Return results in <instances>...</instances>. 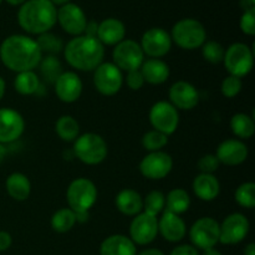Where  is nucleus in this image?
<instances>
[{
	"label": "nucleus",
	"mask_w": 255,
	"mask_h": 255,
	"mask_svg": "<svg viewBox=\"0 0 255 255\" xmlns=\"http://www.w3.org/2000/svg\"><path fill=\"white\" fill-rule=\"evenodd\" d=\"M42 52L36 40L27 35L14 34L5 37L0 45V60L16 74L34 71L42 59Z\"/></svg>",
	"instance_id": "nucleus-1"
},
{
	"label": "nucleus",
	"mask_w": 255,
	"mask_h": 255,
	"mask_svg": "<svg viewBox=\"0 0 255 255\" xmlns=\"http://www.w3.org/2000/svg\"><path fill=\"white\" fill-rule=\"evenodd\" d=\"M64 56L67 64L79 71H94L105 59V46L97 37L80 35L64 46Z\"/></svg>",
	"instance_id": "nucleus-2"
},
{
	"label": "nucleus",
	"mask_w": 255,
	"mask_h": 255,
	"mask_svg": "<svg viewBox=\"0 0 255 255\" xmlns=\"http://www.w3.org/2000/svg\"><path fill=\"white\" fill-rule=\"evenodd\" d=\"M17 22L25 32L41 35L57 22V9L50 0H26L17 11Z\"/></svg>",
	"instance_id": "nucleus-3"
},
{
	"label": "nucleus",
	"mask_w": 255,
	"mask_h": 255,
	"mask_svg": "<svg viewBox=\"0 0 255 255\" xmlns=\"http://www.w3.org/2000/svg\"><path fill=\"white\" fill-rule=\"evenodd\" d=\"M74 153L82 163L96 166L106 159L109 147L104 137L94 132H87L80 134L74 141Z\"/></svg>",
	"instance_id": "nucleus-4"
},
{
	"label": "nucleus",
	"mask_w": 255,
	"mask_h": 255,
	"mask_svg": "<svg viewBox=\"0 0 255 255\" xmlns=\"http://www.w3.org/2000/svg\"><path fill=\"white\" fill-rule=\"evenodd\" d=\"M172 42L183 50H196L207 41V31L201 21L192 17L182 19L173 25Z\"/></svg>",
	"instance_id": "nucleus-5"
},
{
	"label": "nucleus",
	"mask_w": 255,
	"mask_h": 255,
	"mask_svg": "<svg viewBox=\"0 0 255 255\" xmlns=\"http://www.w3.org/2000/svg\"><path fill=\"white\" fill-rule=\"evenodd\" d=\"M96 184L89 178L80 177L74 179L66 189V201L69 208L76 212H90L97 201Z\"/></svg>",
	"instance_id": "nucleus-6"
},
{
	"label": "nucleus",
	"mask_w": 255,
	"mask_h": 255,
	"mask_svg": "<svg viewBox=\"0 0 255 255\" xmlns=\"http://www.w3.org/2000/svg\"><path fill=\"white\" fill-rule=\"evenodd\" d=\"M223 64L229 75L243 79L253 70V49L244 42H234L224 52Z\"/></svg>",
	"instance_id": "nucleus-7"
},
{
	"label": "nucleus",
	"mask_w": 255,
	"mask_h": 255,
	"mask_svg": "<svg viewBox=\"0 0 255 255\" xmlns=\"http://www.w3.org/2000/svg\"><path fill=\"white\" fill-rule=\"evenodd\" d=\"M189 239L194 248L207 251L219 243V223L212 217H202L192 224Z\"/></svg>",
	"instance_id": "nucleus-8"
},
{
	"label": "nucleus",
	"mask_w": 255,
	"mask_h": 255,
	"mask_svg": "<svg viewBox=\"0 0 255 255\" xmlns=\"http://www.w3.org/2000/svg\"><path fill=\"white\" fill-rule=\"evenodd\" d=\"M149 124L156 131L171 136L179 125V112L169 101H157L148 114Z\"/></svg>",
	"instance_id": "nucleus-9"
},
{
	"label": "nucleus",
	"mask_w": 255,
	"mask_h": 255,
	"mask_svg": "<svg viewBox=\"0 0 255 255\" xmlns=\"http://www.w3.org/2000/svg\"><path fill=\"white\" fill-rule=\"evenodd\" d=\"M144 61V54L142 51L139 42L131 39L122 40L114 47L112 51V62L122 72L138 70Z\"/></svg>",
	"instance_id": "nucleus-10"
},
{
	"label": "nucleus",
	"mask_w": 255,
	"mask_h": 255,
	"mask_svg": "<svg viewBox=\"0 0 255 255\" xmlns=\"http://www.w3.org/2000/svg\"><path fill=\"white\" fill-rule=\"evenodd\" d=\"M94 85L104 96H115L124 85V74L114 62H102L94 70Z\"/></svg>",
	"instance_id": "nucleus-11"
},
{
	"label": "nucleus",
	"mask_w": 255,
	"mask_h": 255,
	"mask_svg": "<svg viewBox=\"0 0 255 255\" xmlns=\"http://www.w3.org/2000/svg\"><path fill=\"white\" fill-rule=\"evenodd\" d=\"M251 229L248 218L242 213H232L219 223V243L236 246L247 238Z\"/></svg>",
	"instance_id": "nucleus-12"
},
{
	"label": "nucleus",
	"mask_w": 255,
	"mask_h": 255,
	"mask_svg": "<svg viewBox=\"0 0 255 255\" xmlns=\"http://www.w3.org/2000/svg\"><path fill=\"white\" fill-rule=\"evenodd\" d=\"M138 168L144 178L159 181L171 173L173 168V158L164 151L149 152L141 159Z\"/></svg>",
	"instance_id": "nucleus-13"
},
{
	"label": "nucleus",
	"mask_w": 255,
	"mask_h": 255,
	"mask_svg": "<svg viewBox=\"0 0 255 255\" xmlns=\"http://www.w3.org/2000/svg\"><path fill=\"white\" fill-rule=\"evenodd\" d=\"M172 44L173 42L168 31L162 27H151L143 32L139 46L144 56H148L149 59H161L171 51Z\"/></svg>",
	"instance_id": "nucleus-14"
},
{
	"label": "nucleus",
	"mask_w": 255,
	"mask_h": 255,
	"mask_svg": "<svg viewBox=\"0 0 255 255\" xmlns=\"http://www.w3.org/2000/svg\"><path fill=\"white\" fill-rule=\"evenodd\" d=\"M158 236V218L156 216L141 213L133 217L129 224V239L136 246H148Z\"/></svg>",
	"instance_id": "nucleus-15"
},
{
	"label": "nucleus",
	"mask_w": 255,
	"mask_h": 255,
	"mask_svg": "<svg viewBox=\"0 0 255 255\" xmlns=\"http://www.w3.org/2000/svg\"><path fill=\"white\" fill-rule=\"evenodd\" d=\"M57 22L65 32L75 37L84 35L87 25V17L79 5L69 2L57 9Z\"/></svg>",
	"instance_id": "nucleus-16"
},
{
	"label": "nucleus",
	"mask_w": 255,
	"mask_h": 255,
	"mask_svg": "<svg viewBox=\"0 0 255 255\" xmlns=\"http://www.w3.org/2000/svg\"><path fill=\"white\" fill-rule=\"evenodd\" d=\"M25 131V121L16 110L0 109V143L9 144L17 141Z\"/></svg>",
	"instance_id": "nucleus-17"
},
{
	"label": "nucleus",
	"mask_w": 255,
	"mask_h": 255,
	"mask_svg": "<svg viewBox=\"0 0 255 255\" xmlns=\"http://www.w3.org/2000/svg\"><path fill=\"white\" fill-rule=\"evenodd\" d=\"M168 97L169 102L177 110H183V111H191L196 109L199 102V92L197 87L184 80L176 81L169 87Z\"/></svg>",
	"instance_id": "nucleus-18"
},
{
	"label": "nucleus",
	"mask_w": 255,
	"mask_h": 255,
	"mask_svg": "<svg viewBox=\"0 0 255 255\" xmlns=\"http://www.w3.org/2000/svg\"><path fill=\"white\" fill-rule=\"evenodd\" d=\"M248 146L238 138L224 139L223 142L219 143L216 151V157L218 158L219 163L229 167L244 163L248 158Z\"/></svg>",
	"instance_id": "nucleus-19"
},
{
	"label": "nucleus",
	"mask_w": 255,
	"mask_h": 255,
	"mask_svg": "<svg viewBox=\"0 0 255 255\" xmlns=\"http://www.w3.org/2000/svg\"><path fill=\"white\" fill-rule=\"evenodd\" d=\"M57 99L65 104H74L82 95V81L74 71H64L54 84Z\"/></svg>",
	"instance_id": "nucleus-20"
},
{
	"label": "nucleus",
	"mask_w": 255,
	"mask_h": 255,
	"mask_svg": "<svg viewBox=\"0 0 255 255\" xmlns=\"http://www.w3.org/2000/svg\"><path fill=\"white\" fill-rule=\"evenodd\" d=\"M158 234L169 243H178L183 241L187 234V224L181 216L164 209L158 218Z\"/></svg>",
	"instance_id": "nucleus-21"
},
{
	"label": "nucleus",
	"mask_w": 255,
	"mask_h": 255,
	"mask_svg": "<svg viewBox=\"0 0 255 255\" xmlns=\"http://www.w3.org/2000/svg\"><path fill=\"white\" fill-rule=\"evenodd\" d=\"M125 36L126 26L116 17H107L97 25L96 37L104 46H116L122 40H125Z\"/></svg>",
	"instance_id": "nucleus-22"
},
{
	"label": "nucleus",
	"mask_w": 255,
	"mask_h": 255,
	"mask_svg": "<svg viewBox=\"0 0 255 255\" xmlns=\"http://www.w3.org/2000/svg\"><path fill=\"white\" fill-rule=\"evenodd\" d=\"M192 189L198 199L212 202L218 198L221 193V183L214 174L199 173L192 183Z\"/></svg>",
	"instance_id": "nucleus-23"
},
{
	"label": "nucleus",
	"mask_w": 255,
	"mask_h": 255,
	"mask_svg": "<svg viewBox=\"0 0 255 255\" xmlns=\"http://www.w3.org/2000/svg\"><path fill=\"white\" fill-rule=\"evenodd\" d=\"M115 204L120 213L127 217H134L143 211V197L132 188H125L117 193Z\"/></svg>",
	"instance_id": "nucleus-24"
},
{
	"label": "nucleus",
	"mask_w": 255,
	"mask_h": 255,
	"mask_svg": "<svg viewBox=\"0 0 255 255\" xmlns=\"http://www.w3.org/2000/svg\"><path fill=\"white\" fill-rule=\"evenodd\" d=\"M144 82L149 85H162L169 79L171 70L168 64L162 59H144L139 67Z\"/></svg>",
	"instance_id": "nucleus-25"
},
{
	"label": "nucleus",
	"mask_w": 255,
	"mask_h": 255,
	"mask_svg": "<svg viewBox=\"0 0 255 255\" xmlns=\"http://www.w3.org/2000/svg\"><path fill=\"white\" fill-rule=\"evenodd\" d=\"M100 255H137L136 244L124 234H112L100 246Z\"/></svg>",
	"instance_id": "nucleus-26"
},
{
	"label": "nucleus",
	"mask_w": 255,
	"mask_h": 255,
	"mask_svg": "<svg viewBox=\"0 0 255 255\" xmlns=\"http://www.w3.org/2000/svg\"><path fill=\"white\" fill-rule=\"evenodd\" d=\"M5 189L14 201L24 202L31 193V182L26 174L21 172H14L9 174L5 181Z\"/></svg>",
	"instance_id": "nucleus-27"
},
{
	"label": "nucleus",
	"mask_w": 255,
	"mask_h": 255,
	"mask_svg": "<svg viewBox=\"0 0 255 255\" xmlns=\"http://www.w3.org/2000/svg\"><path fill=\"white\" fill-rule=\"evenodd\" d=\"M40 87H41V81H40L39 75L35 71L19 72L15 76L14 89L17 94L22 96H31V95L37 94Z\"/></svg>",
	"instance_id": "nucleus-28"
},
{
	"label": "nucleus",
	"mask_w": 255,
	"mask_h": 255,
	"mask_svg": "<svg viewBox=\"0 0 255 255\" xmlns=\"http://www.w3.org/2000/svg\"><path fill=\"white\" fill-rule=\"evenodd\" d=\"M189 207H191V197L188 192L184 191L183 188H173L166 196L164 209L172 213L181 216L188 211Z\"/></svg>",
	"instance_id": "nucleus-29"
},
{
	"label": "nucleus",
	"mask_w": 255,
	"mask_h": 255,
	"mask_svg": "<svg viewBox=\"0 0 255 255\" xmlns=\"http://www.w3.org/2000/svg\"><path fill=\"white\" fill-rule=\"evenodd\" d=\"M231 129L238 139H249L255 133L254 117L248 114H236L231 119Z\"/></svg>",
	"instance_id": "nucleus-30"
},
{
	"label": "nucleus",
	"mask_w": 255,
	"mask_h": 255,
	"mask_svg": "<svg viewBox=\"0 0 255 255\" xmlns=\"http://www.w3.org/2000/svg\"><path fill=\"white\" fill-rule=\"evenodd\" d=\"M55 132L65 142H74L80 136V125L75 117L62 115L55 122Z\"/></svg>",
	"instance_id": "nucleus-31"
},
{
	"label": "nucleus",
	"mask_w": 255,
	"mask_h": 255,
	"mask_svg": "<svg viewBox=\"0 0 255 255\" xmlns=\"http://www.w3.org/2000/svg\"><path fill=\"white\" fill-rule=\"evenodd\" d=\"M76 223L77 222L75 212L72 211V209H70L69 207H67V208H61L59 209V211L55 212L51 217V221H50L52 231H55L56 233L60 234L70 232L74 228Z\"/></svg>",
	"instance_id": "nucleus-32"
},
{
	"label": "nucleus",
	"mask_w": 255,
	"mask_h": 255,
	"mask_svg": "<svg viewBox=\"0 0 255 255\" xmlns=\"http://www.w3.org/2000/svg\"><path fill=\"white\" fill-rule=\"evenodd\" d=\"M37 67H40V74H41L42 79L52 85L55 84L57 77L64 72L62 71L61 61L56 56H52V55H46L45 57L42 56Z\"/></svg>",
	"instance_id": "nucleus-33"
},
{
	"label": "nucleus",
	"mask_w": 255,
	"mask_h": 255,
	"mask_svg": "<svg viewBox=\"0 0 255 255\" xmlns=\"http://www.w3.org/2000/svg\"><path fill=\"white\" fill-rule=\"evenodd\" d=\"M37 45H39L40 50H41L42 55H52L56 56L61 51H64V41L60 36L52 34V32H45L37 36L36 39Z\"/></svg>",
	"instance_id": "nucleus-34"
},
{
	"label": "nucleus",
	"mask_w": 255,
	"mask_h": 255,
	"mask_svg": "<svg viewBox=\"0 0 255 255\" xmlns=\"http://www.w3.org/2000/svg\"><path fill=\"white\" fill-rule=\"evenodd\" d=\"M168 144V136L162 132L151 129L142 137V146L148 152L162 151Z\"/></svg>",
	"instance_id": "nucleus-35"
},
{
	"label": "nucleus",
	"mask_w": 255,
	"mask_h": 255,
	"mask_svg": "<svg viewBox=\"0 0 255 255\" xmlns=\"http://www.w3.org/2000/svg\"><path fill=\"white\" fill-rule=\"evenodd\" d=\"M166 206V196L161 191H151L143 198V212L152 214V216H158L159 213L164 211Z\"/></svg>",
	"instance_id": "nucleus-36"
},
{
	"label": "nucleus",
	"mask_w": 255,
	"mask_h": 255,
	"mask_svg": "<svg viewBox=\"0 0 255 255\" xmlns=\"http://www.w3.org/2000/svg\"><path fill=\"white\" fill-rule=\"evenodd\" d=\"M234 199L243 208L253 209L255 207V184L253 182L242 183L234 193Z\"/></svg>",
	"instance_id": "nucleus-37"
},
{
	"label": "nucleus",
	"mask_w": 255,
	"mask_h": 255,
	"mask_svg": "<svg viewBox=\"0 0 255 255\" xmlns=\"http://www.w3.org/2000/svg\"><path fill=\"white\" fill-rule=\"evenodd\" d=\"M201 49L202 56L209 64H221V62H223L226 49L218 41H206L202 45Z\"/></svg>",
	"instance_id": "nucleus-38"
},
{
	"label": "nucleus",
	"mask_w": 255,
	"mask_h": 255,
	"mask_svg": "<svg viewBox=\"0 0 255 255\" xmlns=\"http://www.w3.org/2000/svg\"><path fill=\"white\" fill-rule=\"evenodd\" d=\"M243 87V81L239 77L233 76V75H228L224 77V80L221 84V92L224 97L227 99H233V97L238 96Z\"/></svg>",
	"instance_id": "nucleus-39"
},
{
	"label": "nucleus",
	"mask_w": 255,
	"mask_h": 255,
	"mask_svg": "<svg viewBox=\"0 0 255 255\" xmlns=\"http://www.w3.org/2000/svg\"><path fill=\"white\" fill-rule=\"evenodd\" d=\"M219 166H221V163H219L218 158L216 157V154L212 153L204 154V156H202L201 158L198 159V162H197V167H198L201 173L213 174L214 172L218 171Z\"/></svg>",
	"instance_id": "nucleus-40"
},
{
	"label": "nucleus",
	"mask_w": 255,
	"mask_h": 255,
	"mask_svg": "<svg viewBox=\"0 0 255 255\" xmlns=\"http://www.w3.org/2000/svg\"><path fill=\"white\" fill-rule=\"evenodd\" d=\"M239 26L243 34L248 36H254L255 35V9L246 10L243 12L239 21Z\"/></svg>",
	"instance_id": "nucleus-41"
},
{
	"label": "nucleus",
	"mask_w": 255,
	"mask_h": 255,
	"mask_svg": "<svg viewBox=\"0 0 255 255\" xmlns=\"http://www.w3.org/2000/svg\"><path fill=\"white\" fill-rule=\"evenodd\" d=\"M126 84L127 86H128V89L132 90V91H138V90H141L142 87H143V85L146 84V82H144V79L143 76H142L139 69L127 72Z\"/></svg>",
	"instance_id": "nucleus-42"
},
{
	"label": "nucleus",
	"mask_w": 255,
	"mask_h": 255,
	"mask_svg": "<svg viewBox=\"0 0 255 255\" xmlns=\"http://www.w3.org/2000/svg\"><path fill=\"white\" fill-rule=\"evenodd\" d=\"M169 255H199L198 249L194 248L192 244H182L176 247Z\"/></svg>",
	"instance_id": "nucleus-43"
},
{
	"label": "nucleus",
	"mask_w": 255,
	"mask_h": 255,
	"mask_svg": "<svg viewBox=\"0 0 255 255\" xmlns=\"http://www.w3.org/2000/svg\"><path fill=\"white\" fill-rule=\"evenodd\" d=\"M12 238L9 232L0 231V252H6L11 247Z\"/></svg>",
	"instance_id": "nucleus-44"
},
{
	"label": "nucleus",
	"mask_w": 255,
	"mask_h": 255,
	"mask_svg": "<svg viewBox=\"0 0 255 255\" xmlns=\"http://www.w3.org/2000/svg\"><path fill=\"white\" fill-rule=\"evenodd\" d=\"M75 216H76L77 223H86L90 218V212H76Z\"/></svg>",
	"instance_id": "nucleus-45"
},
{
	"label": "nucleus",
	"mask_w": 255,
	"mask_h": 255,
	"mask_svg": "<svg viewBox=\"0 0 255 255\" xmlns=\"http://www.w3.org/2000/svg\"><path fill=\"white\" fill-rule=\"evenodd\" d=\"M137 255H164V253L161 251V249L148 248V249H144V251H142L141 253H138Z\"/></svg>",
	"instance_id": "nucleus-46"
},
{
	"label": "nucleus",
	"mask_w": 255,
	"mask_h": 255,
	"mask_svg": "<svg viewBox=\"0 0 255 255\" xmlns=\"http://www.w3.org/2000/svg\"><path fill=\"white\" fill-rule=\"evenodd\" d=\"M244 255H255V244L249 243L248 246L244 248Z\"/></svg>",
	"instance_id": "nucleus-47"
},
{
	"label": "nucleus",
	"mask_w": 255,
	"mask_h": 255,
	"mask_svg": "<svg viewBox=\"0 0 255 255\" xmlns=\"http://www.w3.org/2000/svg\"><path fill=\"white\" fill-rule=\"evenodd\" d=\"M5 91H6V84H5V80L0 76V101H1L2 97H4Z\"/></svg>",
	"instance_id": "nucleus-48"
},
{
	"label": "nucleus",
	"mask_w": 255,
	"mask_h": 255,
	"mask_svg": "<svg viewBox=\"0 0 255 255\" xmlns=\"http://www.w3.org/2000/svg\"><path fill=\"white\" fill-rule=\"evenodd\" d=\"M6 154H7L6 147H5V144L0 143V163H1V162L4 161L5 157H6Z\"/></svg>",
	"instance_id": "nucleus-49"
},
{
	"label": "nucleus",
	"mask_w": 255,
	"mask_h": 255,
	"mask_svg": "<svg viewBox=\"0 0 255 255\" xmlns=\"http://www.w3.org/2000/svg\"><path fill=\"white\" fill-rule=\"evenodd\" d=\"M202 255H223L219 251H217L216 248L207 249V251H203V254Z\"/></svg>",
	"instance_id": "nucleus-50"
},
{
	"label": "nucleus",
	"mask_w": 255,
	"mask_h": 255,
	"mask_svg": "<svg viewBox=\"0 0 255 255\" xmlns=\"http://www.w3.org/2000/svg\"><path fill=\"white\" fill-rule=\"evenodd\" d=\"M5 1H6L7 4L12 5V6H20V5L24 4L26 0H5Z\"/></svg>",
	"instance_id": "nucleus-51"
},
{
	"label": "nucleus",
	"mask_w": 255,
	"mask_h": 255,
	"mask_svg": "<svg viewBox=\"0 0 255 255\" xmlns=\"http://www.w3.org/2000/svg\"><path fill=\"white\" fill-rule=\"evenodd\" d=\"M50 1H51L55 6H62V5L65 4H69L71 0H50Z\"/></svg>",
	"instance_id": "nucleus-52"
},
{
	"label": "nucleus",
	"mask_w": 255,
	"mask_h": 255,
	"mask_svg": "<svg viewBox=\"0 0 255 255\" xmlns=\"http://www.w3.org/2000/svg\"><path fill=\"white\" fill-rule=\"evenodd\" d=\"M251 1H253V2H254V4H255V0H251Z\"/></svg>",
	"instance_id": "nucleus-53"
},
{
	"label": "nucleus",
	"mask_w": 255,
	"mask_h": 255,
	"mask_svg": "<svg viewBox=\"0 0 255 255\" xmlns=\"http://www.w3.org/2000/svg\"><path fill=\"white\" fill-rule=\"evenodd\" d=\"M1 1H2V0H0V4H1Z\"/></svg>",
	"instance_id": "nucleus-54"
}]
</instances>
